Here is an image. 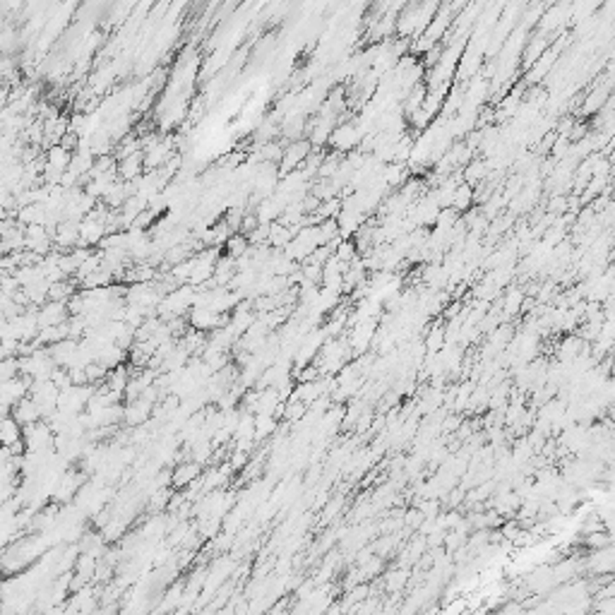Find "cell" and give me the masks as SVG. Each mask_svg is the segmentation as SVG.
<instances>
[{
	"mask_svg": "<svg viewBox=\"0 0 615 615\" xmlns=\"http://www.w3.org/2000/svg\"><path fill=\"white\" fill-rule=\"evenodd\" d=\"M53 430L48 428L46 420H38L34 425H27L22 428V445H24L27 452H46L53 450Z\"/></svg>",
	"mask_w": 615,
	"mask_h": 615,
	"instance_id": "cell-1",
	"label": "cell"
},
{
	"mask_svg": "<svg viewBox=\"0 0 615 615\" xmlns=\"http://www.w3.org/2000/svg\"><path fill=\"white\" fill-rule=\"evenodd\" d=\"M0 447L15 450L17 454H24V445H22V425L13 416L0 418Z\"/></svg>",
	"mask_w": 615,
	"mask_h": 615,
	"instance_id": "cell-2",
	"label": "cell"
},
{
	"mask_svg": "<svg viewBox=\"0 0 615 615\" xmlns=\"http://www.w3.org/2000/svg\"><path fill=\"white\" fill-rule=\"evenodd\" d=\"M308 152H310V140L291 142L289 149H286V152L281 154V169H279V176H286V171H293L298 164L306 162V159H308Z\"/></svg>",
	"mask_w": 615,
	"mask_h": 615,
	"instance_id": "cell-3",
	"label": "cell"
},
{
	"mask_svg": "<svg viewBox=\"0 0 615 615\" xmlns=\"http://www.w3.org/2000/svg\"><path fill=\"white\" fill-rule=\"evenodd\" d=\"M10 416L17 420L22 428H27V425H34V423H38V420H43L41 418V411H38V407H36L34 402H31L29 397H24L22 402L15 404V407L10 409Z\"/></svg>",
	"mask_w": 615,
	"mask_h": 615,
	"instance_id": "cell-4",
	"label": "cell"
},
{
	"mask_svg": "<svg viewBox=\"0 0 615 615\" xmlns=\"http://www.w3.org/2000/svg\"><path fill=\"white\" fill-rule=\"evenodd\" d=\"M77 243H80V224L60 221L53 234V246H58L60 250H68V248H77Z\"/></svg>",
	"mask_w": 615,
	"mask_h": 615,
	"instance_id": "cell-5",
	"label": "cell"
},
{
	"mask_svg": "<svg viewBox=\"0 0 615 615\" xmlns=\"http://www.w3.org/2000/svg\"><path fill=\"white\" fill-rule=\"evenodd\" d=\"M106 236V224L97 219L85 217L80 221V243L82 246H97V243L104 241Z\"/></svg>",
	"mask_w": 615,
	"mask_h": 615,
	"instance_id": "cell-6",
	"label": "cell"
},
{
	"mask_svg": "<svg viewBox=\"0 0 615 615\" xmlns=\"http://www.w3.org/2000/svg\"><path fill=\"white\" fill-rule=\"evenodd\" d=\"M224 323V315H217L212 310H204V308H192L190 313V325L195 330H214Z\"/></svg>",
	"mask_w": 615,
	"mask_h": 615,
	"instance_id": "cell-7",
	"label": "cell"
},
{
	"mask_svg": "<svg viewBox=\"0 0 615 615\" xmlns=\"http://www.w3.org/2000/svg\"><path fill=\"white\" fill-rule=\"evenodd\" d=\"M70 162H73V154H70L68 149H63L60 145L48 147L46 157H43V164L53 166V169H58V171H68L70 169Z\"/></svg>",
	"mask_w": 615,
	"mask_h": 615,
	"instance_id": "cell-8",
	"label": "cell"
},
{
	"mask_svg": "<svg viewBox=\"0 0 615 615\" xmlns=\"http://www.w3.org/2000/svg\"><path fill=\"white\" fill-rule=\"evenodd\" d=\"M195 476H197V467H195V464H185V467H181L178 471H176L174 483L183 486V483H188L190 479H195Z\"/></svg>",
	"mask_w": 615,
	"mask_h": 615,
	"instance_id": "cell-9",
	"label": "cell"
}]
</instances>
